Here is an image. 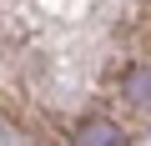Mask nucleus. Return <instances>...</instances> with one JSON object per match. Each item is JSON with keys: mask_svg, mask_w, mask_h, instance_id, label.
Listing matches in <instances>:
<instances>
[{"mask_svg": "<svg viewBox=\"0 0 151 146\" xmlns=\"http://www.w3.org/2000/svg\"><path fill=\"white\" fill-rule=\"evenodd\" d=\"M121 101H126V106H141V111H151V60L131 65L126 76H121Z\"/></svg>", "mask_w": 151, "mask_h": 146, "instance_id": "nucleus-2", "label": "nucleus"}, {"mask_svg": "<svg viewBox=\"0 0 151 146\" xmlns=\"http://www.w3.org/2000/svg\"><path fill=\"white\" fill-rule=\"evenodd\" d=\"M65 146H131V131L111 116H86V121H76Z\"/></svg>", "mask_w": 151, "mask_h": 146, "instance_id": "nucleus-1", "label": "nucleus"}]
</instances>
